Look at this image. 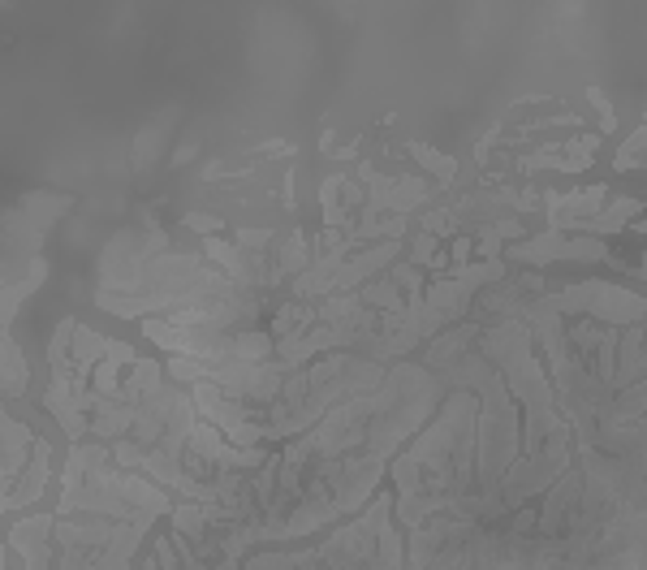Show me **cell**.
Here are the masks:
<instances>
[{
  "mask_svg": "<svg viewBox=\"0 0 647 570\" xmlns=\"http://www.w3.org/2000/svg\"><path fill=\"white\" fill-rule=\"evenodd\" d=\"M514 260V264H609L613 260V251H609V242L604 238H587V234H574L566 238L561 229H548V234H535L527 242H514V247H505V264Z\"/></svg>",
  "mask_w": 647,
  "mask_h": 570,
  "instance_id": "cell-3",
  "label": "cell"
},
{
  "mask_svg": "<svg viewBox=\"0 0 647 570\" xmlns=\"http://www.w3.org/2000/svg\"><path fill=\"white\" fill-rule=\"evenodd\" d=\"M587 95H591V104L600 108V130L613 134V130H617V113L609 108V100H604V91H600V87H587Z\"/></svg>",
  "mask_w": 647,
  "mask_h": 570,
  "instance_id": "cell-32",
  "label": "cell"
},
{
  "mask_svg": "<svg viewBox=\"0 0 647 570\" xmlns=\"http://www.w3.org/2000/svg\"><path fill=\"white\" fill-rule=\"evenodd\" d=\"M5 549L22 558V570H52L57 558V514H26V519L9 523Z\"/></svg>",
  "mask_w": 647,
  "mask_h": 570,
  "instance_id": "cell-4",
  "label": "cell"
},
{
  "mask_svg": "<svg viewBox=\"0 0 647 570\" xmlns=\"http://www.w3.org/2000/svg\"><path fill=\"white\" fill-rule=\"evenodd\" d=\"M208 570H242V558H220V562H212Z\"/></svg>",
  "mask_w": 647,
  "mask_h": 570,
  "instance_id": "cell-34",
  "label": "cell"
},
{
  "mask_svg": "<svg viewBox=\"0 0 647 570\" xmlns=\"http://www.w3.org/2000/svg\"><path fill=\"white\" fill-rule=\"evenodd\" d=\"M548 307L561 311L566 320L587 316L609 329H630V324L647 320V294H635L626 285L613 281H578V285H557L553 294H544Z\"/></svg>",
  "mask_w": 647,
  "mask_h": 570,
  "instance_id": "cell-2",
  "label": "cell"
},
{
  "mask_svg": "<svg viewBox=\"0 0 647 570\" xmlns=\"http://www.w3.org/2000/svg\"><path fill=\"white\" fill-rule=\"evenodd\" d=\"M647 208L639 199H630V195H617L613 203H604V208L591 216V221H583L574 229V234H587V238H609V234H622V229H630L639 221Z\"/></svg>",
  "mask_w": 647,
  "mask_h": 570,
  "instance_id": "cell-8",
  "label": "cell"
},
{
  "mask_svg": "<svg viewBox=\"0 0 647 570\" xmlns=\"http://www.w3.org/2000/svg\"><path fill=\"white\" fill-rule=\"evenodd\" d=\"M647 376V350H643V320L630 324L622 333V346H617V380L613 389H630L635 380Z\"/></svg>",
  "mask_w": 647,
  "mask_h": 570,
  "instance_id": "cell-11",
  "label": "cell"
},
{
  "mask_svg": "<svg viewBox=\"0 0 647 570\" xmlns=\"http://www.w3.org/2000/svg\"><path fill=\"white\" fill-rule=\"evenodd\" d=\"M311 260H315V247H311V238L302 234V229H289V234L277 242V251H272V264H277V273H281L285 285L307 273Z\"/></svg>",
  "mask_w": 647,
  "mask_h": 570,
  "instance_id": "cell-12",
  "label": "cell"
},
{
  "mask_svg": "<svg viewBox=\"0 0 647 570\" xmlns=\"http://www.w3.org/2000/svg\"><path fill=\"white\" fill-rule=\"evenodd\" d=\"M169 385V372H164L160 359H139L134 368L126 372V380H121V393H126L130 406H139L143 398H151L156 389Z\"/></svg>",
  "mask_w": 647,
  "mask_h": 570,
  "instance_id": "cell-14",
  "label": "cell"
},
{
  "mask_svg": "<svg viewBox=\"0 0 647 570\" xmlns=\"http://www.w3.org/2000/svg\"><path fill=\"white\" fill-rule=\"evenodd\" d=\"M203 260H208L212 268H220V273H229L233 260H238V242H229V238H203Z\"/></svg>",
  "mask_w": 647,
  "mask_h": 570,
  "instance_id": "cell-26",
  "label": "cell"
},
{
  "mask_svg": "<svg viewBox=\"0 0 647 570\" xmlns=\"http://www.w3.org/2000/svg\"><path fill=\"white\" fill-rule=\"evenodd\" d=\"M52 480V441L39 437L35 445V458H31V467L22 471V480L9 488L5 501H0V510H5V519H13V514H22V510H31L39 497H44V488Z\"/></svg>",
  "mask_w": 647,
  "mask_h": 570,
  "instance_id": "cell-7",
  "label": "cell"
},
{
  "mask_svg": "<svg viewBox=\"0 0 647 570\" xmlns=\"http://www.w3.org/2000/svg\"><path fill=\"white\" fill-rule=\"evenodd\" d=\"M639 165H647V126H639L622 143V152L613 156V173H630V169H639Z\"/></svg>",
  "mask_w": 647,
  "mask_h": 570,
  "instance_id": "cell-22",
  "label": "cell"
},
{
  "mask_svg": "<svg viewBox=\"0 0 647 570\" xmlns=\"http://www.w3.org/2000/svg\"><path fill=\"white\" fill-rule=\"evenodd\" d=\"M44 277H48V260H35V268L26 273L22 281H13V285H5V329L13 324V316H18V307H22V298H31L39 285H44Z\"/></svg>",
  "mask_w": 647,
  "mask_h": 570,
  "instance_id": "cell-19",
  "label": "cell"
},
{
  "mask_svg": "<svg viewBox=\"0 0 647 570\" xmlns=\"http://www.w3.org/2000/svg\"><path fill=\"white\" fill-rule=\"evenodd\" d=\"M320 324V303H302V298H285L281 311H272L268 316V333L277 337V342H285V337L294 333H307Z\"/></svg>",
  "mask_w": 647,
  "mask_h": 570,
  "instance_id": "cell-13",
  "label": "cell"
},
{
  "mask_svg": "<svg viewBox=\"0 0 647 570\" xmlns=\"http://www.w3.org/2000/svg\"><path fill=\"white\" fill-rule=\"evenodd\" d=\"M440 251H445V247H440V238H432V234H423V229H419V234L410 238V247H406V260L415 264V268H423V273H428L432 260H436Z\"/></svg>",
  "mask_w": 647,
  "mask_h": 570,
  "instance_id": "cell-25",
  "label": "cell"
},
{
  "mask_svg": "<svg viewBox=\"0 0 647 570\" xmlns=\"http://www.w3.org/2000/svg\"><path fill=\"white\" fill-rule=\"evenodd\" d=\"M108 363H117V368H134L139 363V355H134V346L130 342H117V337H108Z\"/></svg>",
  "mask_w": 647,
  "mask_h": 570,
  "instance_id": "cell-31",
  "label": "cell"
},
{
  "mask_svg": "<svg viewBox=\"0 0 647 570\" xmlns=\"http://www.w3.org/2000/svg\"><path fill=\"white\" fill-rule=\"evenodd\" d=\"M359 311H363V294L359 290L354 294H328L320 303V320L324 324H350Z\"/></svg>",
  "mask_w": 647,
  "mask_h": 570,
  "instance_id": "cell-20",
  "label": "cell"
},
{
  "mask_svg": "<svg viewBox=\"0 0 647 570\" xmlns=\"http://www.w3.org/2000/svg\"><path fill=\"white\" fill-rule=\"evenodd\" d=\"M419 229H423V234H432V238H458L462 234L458 221H453L449 203H440V208H423L419 212Z\"/></svg>",
  "mask_w": 647,
  "mask_h": 570,
  "instance_id": "cell-21",
  "label": "cell"
},
{
  "mask_svg": "<svg viewBox=\"0 0 647 570\" xmlns=\"http://www.w3.org/2000/svg\"><path fill=\"white\" fill-rule=\"evenodd\" d=\"M643 126H647V108H643Z\"/></svg>",
  "mask_w": 647,
  "mask_h": 570,
  "instance_id": "cell-38",
  "label": "cell"
},
{
  "mask_svg": "<svg viewBox=\"0 0 647 570\" xmlns=\"http://www.w3.org/2000/svg\"><path fill=\"white\" fill-rule=\"evenodd\" d=\"M479 337H484V324H475V320L453 324V329H445L440 337H432L428 355H423V368L436 372V376H445L449 368H458L466 355H475V350H479Z\"/></svg>",
  "mask_w": 647,
  "mask_h": 570,
  "instance_id": "cell-6",
  "label": "cell"
},
{
  "mask_svg": "<svg viewBox=\"0 0 647 570\" xmlns=\"http://www.w3.org/2000/svg\"><path fill=\"white\" fill-rule=\"evenodd\" d=\"M268 359H277V337L268 329L233 333V363H268Z\"/></svg>",
  "mask_w": 647,
  "mask_h": 570,
  "instance_id": "cell-16",
  "label": "cell"
},
{
  "mask_svg": "<svg viewBox=\"0 0 647 570\" xmlns=\"http://www.w3.org/2000/svg\"><path fill=\"white\" fill-rule=\"evenodd\" d=\"M233 242H238L242 251H272L281 238H277V229L272 225H238L233 229Z\"/></svg>",
  "mask_w": 647,
  "mask_h": 570,
  "instance_id": "cell-23",
  "label": "cell"
},
{
  "mask_svg": "<svg viewBox=\"0 0 647 570\" xmlns=\"http://www.w3.org/2000/svg\"><path fill=\"white\" fill-rule=\"evenodd\" d=\"M139 570H160V558L156 553H147V558H139Z\"/></svg>",
  "mask_w": 647,
  "mask_h": 570,
  "instance_id": "cell-35",
  "label": "cell"
},
{
  "mask_svg": "<svg viewBox=\"0 0 647 570\" xmlns=\"http://www.w3.org/2000/svg\"><path fill=\"white\" fill-rule=\"evenodd\" d=\"M359 294H363V307L380 311V316H397V311H406V290L389 273L376 277V281H367Z\"/></svg>",
  "mask_w": 647,
  "mask_h": 570,
  "instance_id": "cell-15",
  "label": "cell"
},
{
  "mask_svg": "<svg viewBox=\"0 0 647 570\" xmlns=\"http://www.w3.org/2000/svg\"><path fill=\"white\" fill-rule=\"evenodd\" d=\"M479 467V398L471 389H449L428 428L389 463L393 514L406 532L449 510V501L475 488Z\"/></svg>",
  "mask_w": 647,
  "mask_h": 570,
  "instance_id": "cell-1",
  "label": "cell"
},
{
  "mask_svg": "<svg viewBox=\"0 0 647 570\" xmlns=\"http://www.w3.org/2000/svg\"><path fill=\"white\" fill-rule=\"evenodd\" d=\"M182 225L190 229V234H199V238H220V229H225V216H220V212H186Z\"/></svg>",
  "mask_w": 647,
  "mask_h": 570,
  "instance_id": "cell-27",
  "label": "cell"
},
{
  "mask_svg": "<svg viewBox=\"0 0 647 570\" xmlns=\"http://www.w3.org/2000/svg\"><path fill=\"white\" fill-rule=\"evenodd\" d=\"M121 380H126V376H121V368H117V363H95V372H91V389H95V398H108V393H117L121 389Z\"/></svg>",
  "mask_w": 647,
  "mask_h": 570,
  "instance_id": "cell-28",
  "label": "cell"
},
{
  "mask_svg": "<svg viewBox=\"0 0 647 570\" xmlns=\"http://www.w3.org/2000/svg\"><path fill=\"white\" fill-rule=\"evenodd\" d=\"M0 350H5V363H0V393H5V406H13L26 393V385H31V363H26V350L9 329H5Z\"/></svg>",
  "mask_w": 647,
  "mask_h": 570,
  "instance_id": "cell-10",
  "label": "cell"
},
{
  "mask_svg": "<svg viewBox=\"0 0 647 570\" xmlns=\"http://www.w3.org/2000/svg\"><path fill=\"white\" fill-rule=\"evenodd\" d=\"M406 152L415 156L419 165L432 173V178H440V186H453V178H458V160L445 156L440 147H432V143H406Z\"/></svg>",
  "mask_w": 647,
  "mask_h": 570,
  "instance_id": "cell-18",
  "label": "cell"
},
{
  "mask_svg": "<svg viewBox=\"0 0 647 570\" xmlns=\"http://www.w3.org/2000/svg\"><path fill=\"white\" fill-rule=\"evenodd\" d=\"M630 229H635V234H647V212H643V216H639V221L630 225Z\"/></svg>",
  "mask_w": 647,
  "mask_h": 570,
  "instance_id": "cell-36",
  "label": "cell"
},
{
  "mask_svg": "<svg viewBox=\"0 0 647 570\" xmlns=\"http://www.w3.org/2000/svg\"><path fill=\"white\" fill-rule=\"evenodd\" d=\"M643 350H647V320H643Z\"/></svg>",
  "mask_w": 647,
  "mask_h": 570,
  "instance_id": "cell-37",
  "label": "cell"
},
{
  "mask_svg": "<svg viewBox=\"0 0 647 570\" xmlns=\"http://www.w3.org/2000/svg\"><path fill=\"white\" fill-rule=\"evenodd\" d=\"M169 523H173V532H177V536H190V540H203V536L212 532L203 501H177L173 514H169Z\"/></svg>",
  "mask_w": 647,
  "mask_h": 570,
  "instance_id": "cell-17",
  "label": "cell"
},
{
  "mask_svg": "<svg viewBox=\"0 0 647 570\" xmlns=\"http://www.w3.org/2000/svg\"><path fill=\"white\" fill-rule=\"evenodd\" d=\"M596 147H600V134H574V139L561 143V152L578 160V165H591V160H596Z\"/></svg>",
  "mask_w": 647,
  "mask_h": 570,
  "instance_id": "cell-29",
  "label": "cell"
},
{
  "mask_svg": "<svg viewBox=\"0 0 647 570\" xmlns=\"http://www.w3.org/2000/svg\"><path fill=\"white\" fill-rule=\"evenodd\" d=\"M199 156V139H186L182 147H177V152L169 156V169H182V165H190V160Z\"/></svg>",
  "mask_w": 647,
  "mask_h": 570,
  "instance_id": "cell-33",
  "label": "cell"
},
{
  "mask_svg": "<svg viewBox=\"0 0 647 570\" xmlns=\"http://www.w3.org/2000/svg\"><path fill=\"white\" fill-rule=\"evenodd\" d=\"M389 277H393L397 285H402V290H406V298H419V294H428V285H432V277L423 273V268H415L410 260H397V264L389 268Z\"/></svg>",
  "mask_w": 647,
  "mask_h": 570,
  "instance_id": "cell-24",
  "label": "cell"
},
{
  "mask_svg": "<svg viewBox=\"0 0 647 570\" xmlns=\"http://www.w3.org/2000/svg\"><path fill=\"white\" fill-rule=\"evenodd\" d=\"M13 208H18L35 229H44V234H48V229L74 208V195H57V190H26Z\"/></svg>",
  "mask_w": 647,
  "mask_h": 570,
  "instance_id": "cell-9",
  "label": "cell"
},
{
  "mask_svg": "<svg viewBox=\"0 0 647 570\" xmlns=\"http://www.w3.org/2000/svg\"><path fill=\"white\" fill-rule=\"evenodd\" d=\"M471 251H475V234H458V238H453V247H449V277L453 273H462V268L466 264H471Z\"/></svg>",
  "mask_w": 647,
  "mask_h": 570,
  "instance_id": "cell-30",
  "label": "cell"
},
{
  "mask_svg": "<svg viewBox=\"0 0 647 570\" xmlns=\"http://www.w3.org/2000/svg\"><path fill=\"white\" fill-rule=\"evenodd\" d=\"M0 488H9L22 480V471L31 467V458H35V428H31V419H18L13 411H5V419H0Z\"/></svg>",
  "mask_w": 647,
  "mask_h": 570,
  "instance_id": "cell-5",
  "label": "cell"
}]
</instances>
